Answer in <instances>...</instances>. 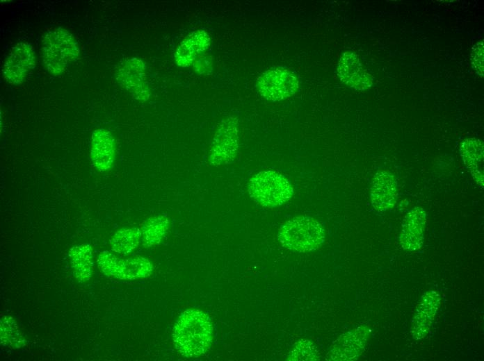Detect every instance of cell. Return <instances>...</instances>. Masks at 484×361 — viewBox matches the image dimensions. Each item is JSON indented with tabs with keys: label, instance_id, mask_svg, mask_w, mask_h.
<instances>
[{
	"label": "cell",
	"instance_id": "14",
	"mask_svg": "<svg viewBox=\"0 0 484 361\" xmlns=\"http://www.w3.org/2000/svg\"><path fill=\"white\" fill-rule=\"evenodd\" d=\"M115 140L108 131L99 128L92 133L90 157L97 170L106 171L112 168L115 160Z\"/></svg>",
	"mask_w": 484,
	"mask_h": 361
},
{
	"label": "cell",
	"instance_id": "10",
	"mask_svg": "<svg viewBox=\"0 0 484 361\" xmlns=\"http://www.w3.org/2000/svg\"><path fill=\"white\" fill-rule=\"evenodd\" d=\"M371 330L366 326H357L341 335L328 354L330 360H353L363 352Z\"/></svg>",
	"mask_w": 484,
	"mask_h": 361
},
{
	"label": "cell",
	"instance_id": "16",
	"mask_svg": "<svg viewBox=\"0 0 484 361\" xmlns=\"http://www.w3.org/2000/svg\"><path fill=\"white\" fill-rule=\"evenodd\" d=\"M211 38L204 30H196L188 35L180 43L175 53L176 64L186 67L203 54L209 47Z\"/></svg>",
	"mask_w": 484,
	"mask_h": 361
},
{
	"label": "cell",
	"instance_id": "15",
	"mask_svg": "<svg viewBox=\"0 0 484 361\" xmlns=\"http://www.w3.org/2000/svg\"><path fill=\"white\" fill-rule=\"evenodd\" d=\"M394 176L389 172L382 170L375 174L371 189V201L376 210L385 212L394 205L398 196Z\"/></svg>",
	"mask_w": 484,
	"mask_h": 361
},
{
	"label": "cell",
	"instance_id": "13",
	"mask_svg": "<svg viewBox=\"0 0 484 361\" xmlns=\"http://www.w3.org/2000/svg\"><path fill=\"white\" fill-rule=\"evenodd\" d=\"M426 224V211L419 207L411 210L405 217L399 237L403 249L416 251L422 246Z\"/></svg>",
	"mask_w": 484,
	"mask_h": 361
},
{
	"label": "cell",
	"instance_id": "5",
	"mask_svg": "<svg viewBox=\"0 0 484 361\" xmlns=\"http://www.w3.org/2000/svg\"><path fill=\"white\" fill-rule=\"evenodd\" d=\"M261 96L269 101H280L298 91L299 80L296 73L284 66H275L261 74L255 82Z\"/></svg>",
	"mask_w": 484,
	"mask_h": 361
},
{
	"label": "cell",
	"instance_id": "3",
	"mask_svg": "<svg viewBox=\"0 0 484 361\" xmlns=\"http://www.w3.org/2000/svg\"><path fill=\"white\" fill-rule=\"evenodd\" d=\"M41 53L45 69L51 75L63 73L67 65L76 60L80 53L77 41L65 28L49 29L43 35Z\"/></svg>",
	"mask_w": 484,
	"mask_h": 361
},
{
	"label": "cell",
	"instance_id": "11",
	"mask_svg": "<svg viewBox=\"0 0 484 361\" xmlns=\"http://www.w3.org/2000/svg\"><path fill=\"white\" fill-rule=\"evenodd\" d=\"M441 304V296L434 290L423 294L412 317L410 333L415 340L424 339L429 333Z\"/></svg>",
	"mask_w": 484,
	"mask_h": 361
},
{
	"label": "cell",
	"instance_id": "12",
	"mask_svg": "<svg viewBox=\"0 0 484 361\" xmlns=\"http://www.w3.org/2000/svg\"><path fill=\"white\" fill-rule=\"evenodd\" d=\"M337 72L340 81L355 90L364 91L372 85L371 74L363 67L358 56L352 51L341 55Z\"/></svg>",
	"mask_w": 484,
	"mask_h": 361
},
{
	"label": "cell",
	"instance_id": "19",
	"mask_svg": "<svg viewBox=\"0 0 484 361\" xmlns=\"http://www.w3.org/2000/svg\"><path fill=\"white\" fill-rule=\"evenodd\" d=\"M141 230L136 227L123 228L117 230L110 240L112 251L127 255L136 249L141 242Z\"/></svg>",
	"mask_w": 484,
	"mask_h": 361
},
{
	"label": "cell",
	"instance_id": "23",
	"mask_svg": "<svg viewBox=\"0 0 484 361\" xmlns=\"http://www.w3.org/2000/svg\"><path fill=\"white\" fill-rule=\"evenodd\" d=\"M471 60L473 68L480 76L483 75V42H477L472 48Z\"/></svg>",
	"mask_w": 484,
	"mask_h": 361
},
{
	"label": "cell",
	"instance_id": "22",
	"mask_svg": "<svg viewBox=\"0 0 484 361\" xmlns=\"http://www.w3.org/2000/svg\"><path fill=\"white\" fill-rule=\"evenodd\" d=\"M461 154L469 165L471 162L476 165L483 156V144L477 140H467L461 146Z\"/></svg>",
	"mask_w": 484,
	"mask_h": 361
},
{
	"label": "cell",
	"instance_id": "21",
	"mask_svg": "<svg viewBox=\"0 0 484 361\" xmlns=\"http://www.w3.org/2000/svg\"><path fill=\"white\" fill-rule=\"evenodd\" d=\"M318 351L312 342L307 339H300L293 346L288 355L289 360H315Z\"/></svg>",
	"mask_w": 484,
	"mask_h": 361
},
{
	"label": "cell",
	"instance_id": "4",
	"mask_svg": "<svg viewBox=\"0 0 484 361\" xmlns=\"http://www.w3.org/2000/svg\"><path fill=\"white\" fill-rule=\"evenodd\" d=\"M248 191L256 203L268 208L283 205L294 192L289 180L282 174L272 170L259 171L251 177Z\"/></svg>",
	"mask_w": 484,
	"mask_h": 361
},
{
	"label": "cell",
	"instance_id": "20",
	"mask_svg": "<svg viewBox=\"0 0 484 361\" xmlns=\"http://www.w3.org/2000/svg\"><path fill=\"white\" fill-rule=\"evenodd\" d=\"M0 333L3 346L16 349L22 347L25 343L17 324L11 317L4 316L1 318Z\"/></svg>",
	"mask_w": 484,
	"mask_h": 361
},
{
	"label": "cell",
	"instance_id": "18",
	"mask_svg": "<svg viewBox=\"0 0 484 361\" xmlns=\"http://www.w3.org/2000/svg\"><path fill=\"white\" fill-rule=\"evenodd\" d=\"M169 219L166 215H155L147 219L141 227V242L145 248L161 243L169 228Z\"/></svg>",
	"mask_w": 484,
	"mask_h": 361
},
{
	"label": "cell",
	"instance_id": "7",
	"mask_svg": "<svg viewBox=\"0 0 484 361\" xmlns=\"http://www.w3.org/2000/svg\"><path fill=\"white\" fill-rule=\"evenodd\" d=\"M239 145V120L234 116L227 117L220 122L213 136L209 154L210 165L220 167L232 163Z\"/></svg>",
	"mask_w": 484,
	"mask_h": 361
},
{
	"label": "cell",
	"instance_id": "2",
	"mask_svg": "<svg viewBox=\"0 0 484 361\" xmlns=\"http://www.w3.org/2000/svg\"><path fill=\"white\" fill-rule=\"evenodd\" d=\"M323 225L309 216L293 217L281 225L277 239L287 249L298 253L312 252L325 242Z\"/></svg>",
	"mask_w": 484,
	"mask_h": 361
},
{
	"label": "cell",
	"instance_id": "17",
	"mask_svg": "<svg viewBox=\"0 0 484 361\" xmlns=\"http://www.w3.org/2000/svg\"><path fill=\"white\" fill-rule=\"evenodd\" d=\"M68 255L76 279L79 283L88 281L94 270L91 246L87 244L74 246L70 249Z\"/></svg>",
	"mask_w": 484,
	"mask_h": 361
},
{
	"label": "cell",
	"instance_id": "8",
	"mask_svg": "<svg viewBox=\"0 0 484 361\" xmlns=\"http://www.w3.org/2000/svg\"><path fill=\"white\" fill-rule=\"evenodd\" d=\"M35 65V53L32 44L19 42L10 51L3 65L4 79L10 84H22Z\"/></svg>",
	"mask_w": 484,
	"mask_h": 361
},
{
	"label": "cell",
	"instance_id": "1",
	"mask_svg": "<svg viewBox=\"0 0 484 361\" xmlns=\"http://www.w3.org/2000/svg\"><path fill=\"white\" fill-rule=\"evenodd\" d=\"M172 336L175 349L182 356L195 358L203 355L213 342L211 317L199 309H187L176 321Z\"/></svg>",
	"mask_w": 484,
	"mask_h": 361
},
{
	"label": "cell",
	"instance_id": "9",
	"mask_svg": "<svg viewBox=\"0 0 484 361\" xmlns=\"http://www.w3.org/2000/svg\"><path fill=\"white\" fill-rule=\"evenodd\" d=\"M116 79L136 99L146 101L150 99L146 67L141 59L131 58L124 60L117 69Z\"/></svg>",
	"mask_w": 484,
	"mask_h": 361
},
{
	"label": "cell",
	"instance_id": "6",
	"mask_svg": "<svg viewBox=\"0 0 484 361\" xmlns=\"http://www.w3.org/2000/svg\"><path fill=\"white\" fill-rule=\"evenodd\" d=\"M97 262L105 275L120 280L145 278L150 276L154 269L152 263L145 257L121 258L108 251L99 253Z\"/></svg>",
	"mask_w": 484,
	"mask_h": 361
}]
</instances>
